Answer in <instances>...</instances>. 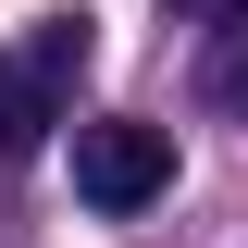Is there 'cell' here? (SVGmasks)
<instances>
[{
    "mask_svg": "<svg viewBox=\"0 0 248 248\" xmlns=\"http://www.w3.org/2000/svg\"><path fill=\"white\" fill-rule=\"evenodd\" d=\"M174 186V137L161 124H75V199L87 211H149Z\"/></svg>",
    "mask_w": 248,
    "mask_h": 248,
    "instance_id": "6da1fadb",
    "label": "cell"
},
{
    "mask_svg": "<svg viewBox=\"0 0 248 248\" xmlns=\"http://www.w3.org/2000/svg\"><path fill=\"white\" fill-rule=\"evenodd\" d=\"M50 124H62V87L37 75V62L0 50V161H37V149H50Z\"/></svg>",
    "mask_w": 248,
    "mask_h": 248,
    "instance_id": "7a4b0ae2",
    "label": "cell"
},
{
    "mask_svg": "<svg viewBox=\"0 0 248 248\" xmlns=\"http://www.w3.org/2000/svg\"><path fill=\"white\" fill-rule=\"evenodd\" d=\"M199 87H211L223 112H248V13H223V25H211V62H199Z\"/></svg>",
    "mask_w": 248,
    "mask_h": 248,
    "instance_id": "3957f363",
    "label": "cell"
},
{
    "mask_svg": "<svg viewBox=\"0 0 248 248\" xmlns=\"http://www.w3.org/2000/svg\"><path fill=\"white\" fill-rule=\"evenodd\" d=\"M87 50H99V37H87V13H50V25H37V75H50V87H75V75H87Z\"/></svg>",
    "mask_w": 248,
    "mask_h": 248,
    "instance_id": "277c9868",
    "label": "cell"
},
{
    "mask_svg": "<svg viewBox=\"0 0 248 248\" xmlns=\"http://www.w3.org/2000/svg\"><path fill=\"white\" fill-rule=\"evenodd\" d=\"M174 13H199V25H223V13H248V0H174Z\"/></svg>",
    "mask_w": 248,
    "mask_h": 248,
    "instance_id": "5b68a950",
    "label": "cell"
}]
</instances>
